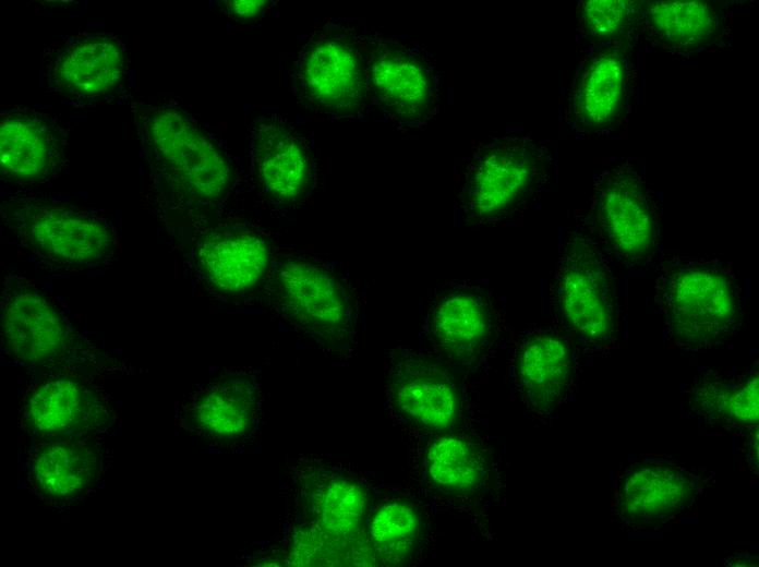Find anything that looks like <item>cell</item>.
I'll list each match as a JSON object with an SVG mask.
<instances>
[{
    "label": "cell",
    "instance_id": "obj_25",
    "mask_svg": "<svg viewBox=\"0 0 759 567\" xmlns=\"http://www.w3.org/2000/svg\"><path fill=\"white\" fill-rule=\"evenodd\" d=\"M691 407L709 421L734 425L758 422V374L720 378L706 374L692 385Z\"/></svg>",
    "mask_w": 759,
    "mask_h": 567
},
{
    "label": "cell",
    "instance_id": "obj_23",
    "mask_svg": "<svg viewBox=\"0 0 759 567\" xmlns=\"http://www.w3.org/2000/svg\"><path fill=\"white\" fill-rule=\"evenodd\" d=\"M103 471L93 437L47 439L31 458L32 483L51 500H73L88 493Z\"/></svg>",
    "mask_w": 759,
    "mask_h": 567
},
{
    "label": "cell",
    "instance_id": "obj_1",
    "mask_svg": "<svg viewBox=\"0 0 759 567\" xmlns=\"http://www.w3.org/2000/svg\"><path fill=\"white\" fill-rule=\"evenodd\" d=\"M136 129L162 206L194 212L222 200L230 184L229 162L189 112L173 104L144 106L137 110Z\"/></svg>",
    "mask_w": 759,
    "mask_h": 567
},
{
    "label": "cell",
    "instance_id": "obj_13",
    "mask_svg": "<svg viewBox=\"0 0 759 567\" xmlns=\"http://www.w3.org/2000/svg\"><path fill=\"white\" fill-rule=\"evenodd\" d=\"M250 160L254 179L273 203L291 206L311 192L315 161L311 142L287 118L266 113L249 128Z\"/></svg>",
    "mask_w": 759,
    "mask_h": 567
},
{
    "label": "cell",
    "instance_id": "obj_4",
    "mask_svg": "<svg viewBox=\"0 0 759 567\" xmlns=\"http://www.w3.org/2000/svg\"><path fill=\"white\" fill-rule=\"evenodd\" d=\"M1 218L23 251L57 269H98L119 249L115 228L103 217L31 194L7 196Z\"/></svg>",
    "mask_w": 759,
    "mask_h": 567
},
{
    "label": "cell",
    "instance_id": "obj_17",
    "mask_svg": "<svg viewBox=\"0 0 759 567\" xmlns=\"http://www.w3.org/2000/svg\"><path fill=\"white\" fill-rule=\"evenodd\" d=\"M641 36L683 58L720 51L732 40L733 11L713 1H640Z\"/></svg>",
    "mask_w": 759,
    "mask_h": 567
},
{
    "label": "cell",
    "instance_id": "obj_9",
    "mask_svg": "<svg viewBox=\"0 0 759 567\" xmlns=\"http://www.w3.org/2000/svg\"><path fill=\"white\" fill-rule=\"evenodd\" d=\"M641 43L614 41L580 48L567 95L568 119L586 138H605L623 129L632 111Z\"/></svg>",
    "mask_w": 759,
    "mask_h": 567
},
{
    "label": "cell",
    "instance_id": "obj_15",
    "mask_svg": "<svg viewBox=\"0 0 759 567\" xmlns=\"http://www.w3.org/2000/svg\"><path fill=\"white\" fill-rule=\"evenodd\" d=\"M261 388L245 371H230L190 394L178 407L180 424L215 444L229 445L248 438L258 423Z\"/></svg>",
    "mask_w": 759,
    "mask_h": 567
},
{
    "label": "cell",
    "instance_id": "obj_28",
    "mask_svg": "<svg viewBox=\"0 0 759 567\" xmlns=\"http://www.w3.org/2000/svg\"><path fill=\"white\" fill-rule=\"evenodd\" d=\"M420 535V517L405 502L382 505L370 521V536L376 552L389 563H400L417 546Z\"/></svg>",
    "mask_w": 759,
    "mask_h": 567
},
{
    "label": "cell",
    "instance_id": "obj_29",
    "mask_svg": "<svg viewBox=\"0 0 759 567\" xmlns=\"http://www.w3.org/2000/svg\"><path fill=\"white\" fill-rule=\"evenodd\" d=\"M225 8L228 14L239 20H249L264 13L267 7V1H225Z\"/></svg>",
    "mask_w": 759,
    "mask_h": 567
},
{
    "label": "cell",
    "instance_id": "obj_7",
    "mask_svg": "<svg viewBox=\"0 0 759 567\" xmlns=\"http://www.w3.org/2000/svg\"><path fill=\"white\" fill-rule=\"evenodd\" d=\"M270 298L291 326L329 352L352 343L356 302L336 272L306 258L280 261L272 275Z\"/></svg>",
    "mask_w": 759,
    "mask_h": 567
},
{
    "label": "cell",
    "instance_id": "obj_18",
    "mask_svg": "<svg viewBox=\"0 0 759 567\" xmlns=\"http://www.w3.org/2000/svg\"><path fill=\"white\" fill-rule=\"evenodd\" d=\"M82 378L57 376L35 389L24 409L34 434L46 439L92 437L110 422L108 396Z\"/></svg>",
    "mask_w": 759,
    "mask_h": 567
},
{
    "label": "cell",
    "instance_id": "obj_20",
    "mask_svg": "<svg viewBox=\"0 0 759 567\" xmlns=\"http://www.w3.org/2000/svg\"><path fill=\"white\" fill-rule=\"evenodd\" d=\"M126 71L124 45L109 34L74 38L51 61L49 83L76 97H96L115 89Z\"/></svg>",
    "mask_w": 759,
    "mask_h": 567
},
{
    "label": "cell",
    "instance_id": "obj_3",
    "mask_svg": "<svg viewBox=\"0 0 759 567\" xmlns=\"http://www.w3.org/2000/svg\"><path fill=\"white\" fill-rule=\"evenodd\" d=\"M654 300L670 340L686 350L721 345L743 322L737 276L727 263L713 256L663 260L656 272Z\"/></svg>",
    "mask_w": 759,
    "mask_h": 567
},
{
    "label": "cell",
    "instance_id": "obj_27",
    "mask_svg": "<svg viewBox=\"0 0 759 567\" xmlns=\"http://www.w3.org/2000/svg\"><path fill=\"white\" fill-rule=\"evenodd\" d=\"M425 465L431 480L449 491H470L481 479L480 456L460 437L435 439L426 453Z\"/></svg>",
    "mask_w": 759,
    "mask_h": 567
},
{
    "label": "cell",
    "instance_id": "obj_8",
    "mask_svg": "<svg viewBox=\"0 0 759 567\" xmlns=\"http://www.w3.org/2000/svg\"><path fill=\"white\" fill-rule=\"evenodd\" d=\"M546 153L541 143L521 132L481 143L468 165L460 194L466 218L484 224L513 215L534 192Z\"/></svg>",
    "mask_w": 759,
    "mask_h": 567
},
{
    "label": "cell",
    "instance_id": "obj_6",
    "mask_svg": "<svg viewBox=\"0 0 759 567\" xmlns=\"http://www.w3.org/2000/svg\"><path fill=\"white\" fill-rule=\"evenodd\" d=\"M291 83L298 101L326 118H357L373 107L358 34L340 24L311 34L293 63Z\"/></svg>",
    "mask_w": 759,
    "mask_h": 567
},
{
    "label": "cell",
    "instance_id": "obj_26",
    "mask_svg": "<svg viewBox=\"0 0 759 567\" xmlns=\"http://www.w3.org/2000/svg\"><path fill=\"white\" fill-rule=\"evenodd\" d=\"M577 19L580 48L614 41L641 43L640 1H581Z\"/></svg>",
    "mask_w": 759,
    "mask_h": 567
},
{
    "label": "cell",
    "instance_id": "obj_21",
    "mask_svg": "<svg viewBox=\"0 0 759 567\" xmlns=\"http://www.w3.org/2000/svg\"><path fill=\"white\" fill-rule=\"evenodd\" d=\"M574 359L567 342L554 333L526 336L515 359L517 389L530 409L547 413L563 403L571 387Z\"/></svg>",
    "mask_w": 759,
    "mask_h": 567
},
{
    "label": "cell",
    "instance_id": "obj_2",
    "mask_svg": "<svg viewBox=\"0 0 759 567\" xmlns=\"http://www.w3.org/2000/svg\"><path fill=\"white\" fill-rule=\"evenodd\" d=\"M0 317L2 347L20 366L75 377L128 370L79 333L53 300L22 275L5 276Z\"/></svg>",
    "mask_w": 759,
    "mask_h": 567
},
{
    "label": "cell",
    "instance_id": "obj_10",
    "mask_svg": "<svg viewBox=\"0 0 759 567\" xmlns=\"http://www.w3.org/2000/svg\"><path fill=\"white\" fill-rule=\"evenodd\" d=\"M373 106L399 129L425 125L437 110L438 84L426 52L377 33L358 34Z\"/></svg>",
    "mask_w": 759,
    "mask_h": 567
},
{
    "label": "cell",
    "instance_id": "obj_19",
    "mask_svg": "<svg viewBox=\"0 0 759 567\" xmlns=\"http://www.w3.org/2000/svg\"><path fill=\"white\" fill-rule=\"evenodd\" d=\"M427 316L437 348L453 360L469 361L490 336V295L474 285L448 284L435 293Z\"/></svg>",
    "mask_w": 759,
    "mask_h": 567
},
{
    "label": "cell",
    "instance_id": "obj_5",
    "mask_svg": "<svg viewBox=\"0 0 759 567\" xmlns=\"http://www.w3.org/2000/svg\"><path fill=\"white\" fill-rule=\"evenodd\" d=\"M586 224L593 241L632 270L647 268L660 246L659 206L643 172L628 159L594 180Z\"/></svg>",
    "mask_w": 759,
    "mask_h": 567
},
{
    "label": "cell",
    "instance_id": "obj_14",
    "mask_svg": "<svg viewBox=\"0 0 759 567\" xmlns=\"http://www.w3.org/2000/svg\"><path fill=\"white\" fill-rule=\"evenodd\" d=\"M387 398L405 423L426 431L453 426L461 405L453 375L430 355L406 348L390 353Z\"/></svg>",
    "mask_w": 759,
    "mask_h": 567
},
{
    "label": "cell",
    "instance_id": "obj_22",
    "mask_svg": "<svg viewBox=\"0 0 759 567\" xmlns=\"http://www.w3.org/2000/svg\"><path fill=\"white\" fill-rule=\"evenodd\" d=\"M202 274L217 290L243 292L266 275L270 252L258 234L241 228L212 231L196 249Z\"/></svg>",
    "mask_w": 759,
    "mask_h": 567
},
{
    "label": "cell",
    "instance_id": "obj_24",
    "mask_svg": "<svg viewBox=\"0 0 759 567\" xmlns=\"http://www.w3.org/2000/svg\"><path fill=\"white\" fill-rule=\"evenodd\" d=\"M300 476L301 496L310 526L333 545L352 539L365 515L363 487L324 468H312Z\"/></svg>",
    "mask_w": 759,
    "mask_h": 567
},
{
    "label": "cell",
    "instance_id": "obj_12",
    "mask_svg": "<svg viewBox=\"0 0 759 567\" xmlns=\"http://www.w3.org/2000/svg\"><path fill=\"white\" fill-rule=\"evenodd\" d=\"M710 473L672 458L647 457L624 467L614 483L612 512L622 528H661L690 509Z\"/></svg>",
    "mask_w": 759,
    "mask_h": 567
},
{
    "label": "cell",
    "instance_id": "obj_16",
    "mask_svg": "<svg viewBox=\"0 0 759 567\" xmlns=\"http://www.w3.org/2000/svg\"><path fill=\"white\" fill-rule=\"evenodd\" d=\"M68 134L45 112L12 107L0 114L1 177L19 184L55 178L67 164Z\"/></svg>",
    "mask_w": 759,
    "mask_h": 567
},
{
    "label": "cell",
    "instance_id": "obj_11",
    "mask_svg": "<svg viewBox=\"0 0 759 567\" xmlns=\"http://www.w3.org/2000/svg\"><path fill=\"white\" fill-rule=\"evenodd\" d=\"M553 297L565 324L582 340L604 350L615 345L618 304L606 255L589 237L574 232L565 242Z\"/></svg>",
    "mask_w": 759,
    "mask_h": 567
}]
</instances>
